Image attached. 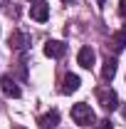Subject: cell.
Here are the masks:
<instances>
[{
    "label": "cell",
    "instance_id": "obj_1",
    "mask_svg": "<svg viewBox=\"0 0 126 129\" xmlns=\"http://www.w3.org/2000/svg\"><path fill=\"white\" fill-rule=\"evenodd\" d=\"M72 119H74V124H79V127H92L96 122L94 109L89 104H84V102H79V104L72 107Z\"/></svg>",
    "mask_w": 126,
    "mask_h": 129
},
{
    "label": "cell",
    "instance_id": "obj_2",
    "mask_svg": "<svg viewBox=\"0 0 126 129\" xmlns=\"http://www.w3.org/2000/svg\"><path fill=\"white\" fill-rule=\"evenodd\" d=\"M96 99H99V104H101L106 112H114V109L119 107V97H116V92H114L111 87H99V89H96Z\"/></svg>",
    "mask_w": 126,
    "mask_h": 129
},
{
    "label": "cell",
    "instance_id": "obj_3",
    "mask_svg": "<svg viewBox=\"0 0 126 129\" xmlns=\"http://www.w3.org/2000/svg\"><path fill=\"white\" fill-rule=\"evenodd\" d=\"M10 50H17V52H25V50L30 47V35L22 30H13V35H10Z\"/></svg>",
    "mask_w": 126,
    "mask_h": 129
},
{
    "label": "cell",
    "instance_id": "obj_4",
    "mask_svg": "<svg viewBox=\"0 0 126 129\" xmlns=\"http://www.w3.org/2000/svg\"><path fill=\"white\" fill-rule=\"evenodd\" d=\"M45 55L52 57V60H62L64 55H67V45H64L62 40H47L45 42Z\"/></svg>",
    "mask_w": 126,
    "mask_h": 129
},
{
    "label": "cell",
    "instance_id": "obj_5",
    "mask_svg": "<svg viewBox=\"0 0 126 129\" xmlns=\"http://www.w3.org/2000/svg\"><path fill=\"white\" fill-rule=\"evenodd\" d=\"M30 17L35 20V22H47V17H49V5L47 3H32L30 5Z\"/></svg>",
    "mask_w": 126,
    "mask_h": 129
},
{
    "label": "cell",
    "instance_id": "obj_6",
    "mask_svg": "<svg viewBox=\"0 0 126 129\" xmlns=\"http://www.w3.org/2000/svg\"><path fill=\"white\" fill-rule=\"evenodd\" d=\"M0 87H3V92H5L8 97H15V99H17V97L22 94V92H20V87H17V82L13 80L10 75H5V77L0 80Z\"/></svg>",
    "mask_w": 126,
    "mask_h": 129
},
{
    "label": "cell",
    "instance_id": "obj_7",
    "mask_svg": "<svg viewBox=\"0 0 126 129\" xmlns=\"http://www.w3.org/2000/svg\"><path fill=\"white\" fill-rule=\"evenodd\" d=\"M94 60H96V55H94V50H92V47H82V50H79V55H77V62L82 64L84 70H92Z\"/></svg>",
    "mask_w": 126,
    "mask_h": 129
},
{
    "label": "cell",
    "instance_id": "obj_8",
    "mask_svg": "<svg viewBox=\"0 0 126 129\" xmlns=\"http://www.w3.org/2000/svg\"><path fill=\"white\" fill-rule=\"evenodd\" d=\"M37 124H40V129H52V127H57V124H59V112H57V109H52V112L42 114V117L37 119Z\"/></svg>",
    "mask_w": 126,
    "mask_h": 129
},
{
    "label": "cell",
    "instance_id": "obj_9",
    "mask_svg": "<svg viewBox=\"0 0 126 129\" xmlns=\"http://www.w3.org/2000/svg\"><path fill=\"white\" fill-rule=\"evenodd\" d=\"M79 84H82V80H79L77 75H64V80H62V94H72V92H77L79 89Z\"/></svg>",
    "mask_w": 126,
    "mask_h": 129
},
{
    "label": "cell",
    "instance_id": "obj_10",
    "mask_svg": "<svg viewBox=\"0 0 126 129\" xmlns=\"http://www.w3.org/2000/svg\"><path fill=\"white\" fill-rule=\"evenodd\" d=\"M124 47H126V32L121 30V32H114L111 35V40H109V50L111 52H124Z\"/></svg>",
    "mask_w": 126,
    "mask_h": 129
},
{
    "label": "cell",
    "instance_id": "obj_11",
    "mask_svg": "<svg viewBox=\"0 0 126 129\" xmlns=\"http://www.w3.org/2000/svg\"><path fill=\"white\" fill-rule=\"evenodd\" d=\"M114 75H116V60L114 57H106L104 60V67H101V80H114Z\"/></svg>",
    "mask_w": 126,
    "mask_h": 129
},
{
    "label": "cell",
    "instance_id": "obj_12",
    "mask_svg": "<svg viewBox=\"0 0 126 129\" xmlns=\"http://www.w3.org/2000/svg\"><path fill=\"white\" fill-rule=\"evenodd\" d=\"M111 127H114V124H111V119H101L96 129H111Z\"/></svg>",
    "mask_w": 126,
    "mask_h": 129
},
{
    "label": "cell",
    "instance_id": "obj_13",
    "mask_svg": "<svg viewBox=\"0 0 126 129\" xmlns=\"http://www.w3.org/2000/svg\"><path fill=\"white\" fill-rule=\"evenodd\" d=\"M119 13L126 17V0H119Z\"/></svg>",
    "mask_w": 126,
    "mask_h": 129
},
{
    "label": "cell",
    "instance_id": "obj_14",
    "mask_svg": "<svg viewBox=\"0 0 126 129\" xmlns=\"http://www.w3.org/2000/svg\"><path fill=\"white\" fill-rule=\"evenodd\" d=\"M8 3H10V0H0V8H5V5H8Z\"/></svg>",
    "mask_w": 126,
    "mask_h": 129
},
{
    "label": "cell",
    "instance_id": "obj_15",
    "mask_svg": "<svg viewBox=\"0 0 126 129\" xmlns=\"http://www.w3.org/2000/svg\"><path fill=\"white\" fill-rule=\"evenodd\" d=\"M104 3H106V0H96V5H99V8H101V5H104Z\"/></svg>",
    "mask_w": 126,
    "mask_h": 129
},
{
    "label": "cell",
    "instance_id": "obj_16",
    "mask_svg": "<svg viewBox=\"0 0 126 129\" xmlns=\"http://www.w3.org/2000/svg\"><path fill=\"white\" fill-rule=\"evenodd\" d=\"M13 129H25V127H20V124H17V127H13Z\"/></svg>",
    "mask_w": 126,
    "mask_h": 129
},
{
    "label": "cell",
    "instance_id": "obj_17",
    "mask_svg": "<svg viewBox=\"0 0 126 129\" xmlns=\"http://www.w3.org/2000/svg\"><path fill=\"white\" fill-rule=\"evenodd\" d=\"M62 3H74V0H62Z\"/></svg>",
    "mask_w": 126,
    "mask_h": 129
},
{
    "label": "cell",
    "instance_id": "obj_18",
    "mask_svg": "<svg viewBox=\"0 0 126 129\" xmlns=\"http://www.w3.org/2000/svg\"><path fill=\"white\" fill-rule=\"evenodd\" d=\"M124 32H126V22H124Z\"/></svg>",
    "mask_w": 126,
    "mask_h": 129
},
{
    "label": "cell",
    "instance_id": "obj_19",
    "mask_svg": "<svg viewBox=\"0 0 126 129\" xmlns=\"http://www.w3.org/2000/svg\"><path fill=\"white\" fill-rule=\"evenodd\" d=\"M30 3H32V0H30Z\"/></svg>",
    "mask_w": 126,
    "mask_h": 129
}]
</instances>
